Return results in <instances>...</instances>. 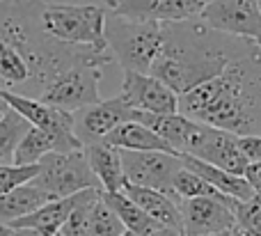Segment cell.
<instances>
[{
  "instance_id": "1",
  "label": "cell",
  "mask_w": 261,
  "mask_h": 236,
  "mask_svg": "<svg viewBox=\"0 0 261 236\" xmlns=\"http://www.w3.org/2000/svg\"><path fill=\"white\" fill-rule=\"evenodd\" d=\"M179 113L234 136L261 133V46L254 44L222 73L179 96Z\"/></svg>"
},
{
  "instance_id": "2",
  "label": "cell",
  "mask_w": 261,
  "mask_h": 236,
  "mask_svg": "<svg viewBox=\"0 0 261 236\" xmlns=\"http://www.w3.org/2000/svg\"><path fill=\"white\" fill-rule=\"evenodd\" d=\"M165 39L151 64V76L163 81L179 96L225 71L231 60L241 58L252 41L236 39L204 25L199 18L184 23H163Z\"/></svg>"
},
{
  "instance_id": "3",
  "label": "cell",
  "mask_w": 261,
  "mask_h": 236,
  "mask_svg": "<svg viewBox=\"0 0 261 236\" xmlns=\"http://www.w3.org/2000/svg\"><path fill=\"white\" fill-rule=\"evenodd\" d=\"M165 39V28L156 21H130L110 12L106 16V44L124 71L149 73Z\"/></svg>"
},
{
  "instance_id": "4",
  "label": "cell",
  "mask_w": 261,
  "mask_h": 236,
  "mask_svg": "<svg viewBox=\"0 0 261 236\" xmlns=\"http://www.w3.org/2000/svg\"><path fill=\"white\" fill-rule=\"evenodd\" d=\"M106 7L101 5H73V3H44L39 7L41 30L53 39L71 46H90L108 50L106 44Z\"/></svg>"
},
{
  "instance_id": "5",
  "label": "cell",
  "mask_w": 261,
  "mask_h": 236,
  "mask_svg": "<svg viewBox=\"0 0 261 236\" xmlns=\"http://www.w3.org/2000/svg\"><path fill=\"white\" fill-rule=\"evenodd\" d=\"M30 183L39 188L41 193H46L50 200L71 197L76 193L90 191V188H101L83 149L44 156L39 161V174Z\"/></svg>"
},
{
  "instance_id": "6",
  "label": "cell",
  "mask_w": 261,
  "mask_h": 236,
  "mask_svg": "<svg viewBox=\"0 0 261 236\" xmlns=\"http://www.w3.org/2000/svg\"><path fill=\"white\" fill-rule=\"evenodd\" d=\"M101 62H85L78 67L64 71L58 76L44 92L39 99L46 103L62 108L67 113H78L92 103H99V83H101Z\"/></svg>"
},
{
  "instance_id": "7",
  "label": "cell",
  "mask_w": 261,
  "mask_h": 236,
  "mask_svg": "<svg viewBox=\"0 0 261 236\" xmlns=\"http://www.w3.org/2000/svg\"><path fill=\"white\" fill-rule=\"evenodd\" d=\"M197 18L216 32L261 46V9L257 0H211Z\"/></svg>"
},
{
  "instance_id": "8",
  "label": "cell",
  "mask_w": 261,
  "mask_h": 236,
  "mask_svg": "<svg viewBox=\"0 0 261 236\" xmlns=\"http://www.w3.org/2000/svg\"><path fill=\"white\" fill-rule=\"evenodd\" d=\"M184 154L195 156V159L204 161V163H211L216 168L225 170V172L239 174V177H243L245 168L250 165L245 161V156L241 154L239 145H236L234 133L208 126V124H202V122L197 124L195 133L190 136Z\"/></svg>"
},
{
  "instance_id": "9",
  "label": "cell",
  "mask_w": 261,
  "mask_h": 236,
  "mask_svg": "<svg viewBox=\"0 0 261 236\" xmlns=\"http://www.w3.org/2000/svg\"><path fill=\"white\" fill-rule=\"evenodd\" d=\"M122 151V149H119ZM124 174L130 186H144L153 191L172 193L174 174L184 168V161L179 154H167V151H122Z\"/></svg>"
},
{
  "instance_id": "10",
  "label": "cell",
  "mask_w": 261,
  "mask_h": 236,
  "mask_svg": "<svg viewBox=\"0 0 261 236\" xmlns=\"http://www.w3.org/2000/svg\"><path fill=\"white\" fill-rule=\"evenodd\" d=\"M122 96L128 108L153 115H174L179 113V94L158 81L151 73L124 71Z\"/></svg>"
},
{
  "instance_id": "11",
  "label": "cell",
  "mask_w": 261,
  "mask_h": 236,
  "mask_svg": "<svg viewBox=\"0 0 261 236\" xmlns=\"http://www.w3.org/2000/svg\"><path fill=\"white\" fill-rule=\"evenodd\" d=\"M211 0H115L110 12L130 21L184 23L197 18Z\"/></svg>"
},
{
  "instance_id": "12",
  "label": "cell",
  "mask_w": 261,
  "mask_h": 236,
  "mask_svg": "<svg viewBox=\"0 0 261 236\" xmlns=\"http://www.w3.org/2000/svg\"><path fill=\"white\" fill-rule=\"evenodd\" d=\"M181 225L186 236H208L231 232L236 227L234 204H227L216 197H193L181 200Z\"/></svg>"
},
{
  "instance_id": "13",
  "label": "cell",
  "mask_w": 261,
  "mask_h": 236,
  "mask_svg": "<svg viewBox=\"0 0 261 236\" xmlns=\"http://www.w3.org/2000/svg\"><path fill=\"white\" fill-rule=\"evenodd\" d=\"M133 108H128L126 101L122 96H115V99H101L99 103H92L87 108L78 110L76 115V124H73V131L76 138L81 140V145H92V142H101L108 133H113L119 124L130 122L133 119Z\"/></svg>"
},
{
  "instance_id": "14",
  "label": "cell",
  "mask_w": 261,
  "mask_h": 236,
  "mask_svg": "<svg viewBox=\"0 0 261 236\" xmlns=\"http://www.w3.org/2000/svg\"><path fill=\"white\" fill-rule=\"evenodd\" d=\"M3 99L5 103L12 110H16L23 119L30 122V126L41 128V131H48L53 136H62V138H76V131H73V124H76V115L67 113L62 108H55V106L46 103L41 99H30V96L16 94V92L3 90Z\"/></svg>"
},
{
  "instance_id": "15",
  "label": "cell",
  "mask_w": 261,
  "mask_h": 236,
  "mask_svg": "<svg viewBox=\"0 0 261 236\" xmlns=\"http://www.w3.org/2000/svg\"><path fill=\"white\" fill-rule=\"evenodd\" d=\"M76 149H83L78 138L53 136V133H48V131L30 126V131L25 133L21 145L16 147L14 165H37L48 154H67V151H76Z\"/></svg>"
},
{
  "instance_id": "16",
  "label": "cell",
  "mask_w": 261,
  "mask_h": 236,
  "mask_svg": "<svg viewBox=\"0 0 261 236\" xmlns=\"http://www.w3.org/2000/svg\"><path fill=\"white\" fill-rule=\"evenodd\" d=\"M83 151H85L87 163L106 193H122L128 186L119 149L106 145V142H92V145L83 147Z\"/></svg>"
},
{
  "instance_id": "17",
  "label": "cell",
  "mask_w": 261,
  "mask_h": 236,
  "mask_svg": "<svg viewBox=\"0 0 261 236\" xmlns=\"http://www.w3.org/2000/svg\"><path fill=\"white\" fill-rule=\"evenodd\" d=\"M124 193L149 216L151 220H156L161 227H174L184 232L181 225V209H179V200L167 193L153 191V188H144V186H128L124 188Z\"/></svg>"
},
{
  "instance_id": "18",
  "label": "cell",
  "mask_w": 261,
  "mask_h": 236,
  "mask_svg": "<svg viewBox=\"0 0 261 236\" xmlns=\"http://www.w3.org/2000/svg\"><path fill=\"white\" fill-rule=\"evenodd\" d=\"M83 193H76L71 197H60V200H50L44 206H39L37 211H32L25 218L14 220L9 227L14 229H35L39 234L46 236H58L60 227L64 225V220L69 218V214L73 211V206L81 202Z\"/></svg>"
},
{
  "instance_id": "19",
  "label": "cell",
  "mask_w": 261,
  "mask_h": 236,
  "mask_svg": "<svg viewBox=\"0 0 261 236\" xmlns=\"http://www.w3.org/2000/svg\"><path fill=\"white\" fill-rule=\"evenodd\" d=\"M101 142L122 151H167V154H176L158 133H153L149 126H144L142 122H135V119L119 124Z\"/></svg>"
},
{
  "instance_id": "20",
  "label": "cell",
  "mask_w": 261,
  "mask_h": 236,
  "mask_svg": "<svg viewBox=\"0 0 261 236\" xmlns=\"http://www.w3.org/2000/svg\"><path fill=\"white\" fill-rule=\"evenodd\" d=\"M179 156L186 168L193 170L195 174H199L204 181H208L218 193H222V195L234 197V200H250V197L257 195V193L252 191V186L245 181V177L225 172V170L216 168V165H211V163H204V161L195 159V156H188V154H179Z\"/></svg>"
},
{
  "instance_id": "21",
  "label": "cell",
  "mask_w": 261,
  "mask_h": 236,
  "mask_svg": "<svg viewBox=\"0 0 261 236\" xmlns=\"http://www.w3.org/2000/svg\"><path fill=\"white\" fill-rule=\"evenodd\" d=\"M46 202H50V197L32 183L14 188V191L0 195V225H12L14 220L25 218L39 206H44Z\"/></svg>"
},
{
  "instance_id": "22",
  "label": "cell",
  "mask_w": 261,
  "mask_h": 236,
  "mask_svg": "<svg viewBox=\"0 0 261 236\" xmlns=\"http://www.w3.org/2000/svg\"><path fill=\"white\" fill-rule=\"evenodd\" d=\"M101 197L106 200V204L110 206V209L117 214V218L124 223V227L128 229V232L138 234V236H151L156 232L161 225L156 223V220H151L147 214H144L142 209H140L138 204H135L133 200L126 195V193H106L101 191Z\"/></svg>"
},
{
  "instance_id": "23",
  "label": "cell",
  "mask_w": 261,
  "mask_h": 236,
  "mask_svg": "<svg viewBox=\"0 0 261 236\" xmlns=\"http://www.w3.org/2000/svg\"><path fill=\"white\" fill-rule=\"evenodd\" d=\"M30 131V122L23 119L16 110L7 108L0 115V165L14 163V154L25 133Z\"/></svg>"
},
{
  "instance_id": "24",
  "label": "cell",
  "mask_w": 261,
  "mask_h": 236,
  "mask_svg": "<svg viewBox=\"0 0 261 236\" xmlns=\"http://www.w3.org/2000/svg\"><path fill=\"white\" fill-rule=\"evenodd\" d=\"M172 193L176 195V200H193V197H216V200H222L227 204H236L239 200L234 197H227L222 193H218L216 188L211 186L208 181H204L199 174H195L193 170L184 168L174 174V181H172Z\"/></svg>"
},
{
  "instance_id": "25",
  "label": "cell",
  "mask_w": 261,
  "mask_h": 236,
  "mask_svg": "<svg viewBox=\"0 0 261 236\" xmlns=\"http://www.w3.org/2000/svg\"><path fill=\"white\" fill-rule=\"evenodd\" d=\"M99 195H101V188L83 191L81 202L73 206L69 218L64 220V225L60 227L58 236H90V211H92V204H94V200Z\"/></svg>"
},
{
  "instance_id": "26",
  "label": "cell",
  "mask_w": 261,
  "mask_h": 236,
  "mask_svg": "<svg viewBox=\"0 0 261 236\" xmlns=\"http://www.w3.org/2000/svg\"><path fill=\"white\" fill-rule=\"evenodd\" d=\"M124 232H126L124 223L99 195L90 211V236H122Z\"/></svg>"
},
{
  "instance_id": "27",
  "label": "cell",
  "mask_w": 261,
  "mask_h": 236,
  "mask_svg": "<svg viewBox=\"0 0 261 236\" xmlns=\"http://www.w3.org/2000/svg\"><path fill=\"white\" fill-rule=\"evenodd\" d=\"M236 229L252 236H261V197L254 195L250 200H239L234 204Z\"/></svg>"
},
{
  "instance_id": "28",
  "label": "cell",
  "mask_w": 261,
  "mask_h": 236,
  "mask_svg": "<svg viewBox=\"0 0 261 236\" xmlns=\"http://www.w3.org/2000/svg\"><path fill=\"white\" fill-rule=\"evenodd\" d=\"M39 174V163L37 165H0V195L14 191L18 186H25Z\"/></svg>"
},
{
  "instance_id": "29",
  "label": "cell",
  "mask_w": 261,
  "mask_h": 236,
  "mask_svg": "<svg viewBox=\"0 0 261 236\" xmlns=\"http://www.w3.org/2000/svg\"><path fill=\"white\" fill-rule=\"evenodd\" d=\"M236 145H239L241 154L245 156L248 163H261V133H254V136H236Z\"/></svg>"
},
{
  "instance_id": "30",
  "label": "cell",
  "mask_w": 261,
  "mask_h": 236,
  "mask_svg": "<svg viewBox=\"0 0 261 236\" xmlns=\"http://www.w3.org/2000/svg\"><path fill=\"white\" fill-rule=\"evenodd\" d=\"M243 177H245V181L252 186V191L261 197V163H250L248 168H245Z\"/></svg>"
},
{
  "instance_id": "31",
  "label": "cell",
  "mask_w": 261,
  "mask_h": 236,
  "mask_svg": "<svg viewBox=\"0 0 261 236\" xmlns=\"http://www.w3.org/2000/svg\"><path fill=\"white\" fill-rule=\"evenodd\" d=\"M151 236H186V234L181 232V229H174V227H158Z\"/></svg>"
},
{
  "instance_id": "32",
  "label": "cell",
  "mask_w": 261,
  "mask_h": 236,
  "mask_svg": "<svg viewBox=\"0 0 261 236\" xmlns=\"http://www.w3.org/2000/svg\"><path fill=\"white\" fill-rule=\"evenodd\" d=\"M0 236H21V232L9 227V225H0Z\"/></svg>"
},
{
  "instance_id": "33",
  "label": "cell",
  "mask_w": 261,
  "mask_h": 236,
  "mask_svg": "<svg viewBox=\"0 0 261 236\" xmlns=\"http://www.w3.org/2000/svg\"><path fill=\"white\" fill-rule=\"evenodd\" d=\"M18 232H21V236H46V234L35 232V229H18Z\"/></svg>"
},
{
  "instance_id": "34",
  "label": "cell",
  "mask_w": 261,
  "mask_h": 236,
  "mask_svg": "<svg viewBox=\"0 0 261 236\" xmlns=\"http://www.w3.org/2000/svg\"><path fill=\"white\" fill-rule=\"evenodd\" d=\"M9 106L5 103V99H3V92H0V113H5V110H7Z\"/></svg>"
},
{
  "instance_id": "35",
  "label": "cell",
  "mask_w": 261,
  "mask_h": 236,
  "mask_svg": "<svg viewBox=\"0 0 261 236\" xmlns=\"http://www.w3.org/2000/svg\"><path fill=\"white\" fill-rule=\"evenodd\" d=\"M231 236H252V234H245V232H241V229H231Z\"/></svg>"
},
{
  "instance_id": "36",
  "label": "cell",
  "mask_w": 261,
  "mask_h": 236,
  "mask_svg": "<svg viewBox=\"0 0 261 236\" xmlns=\"http://www.w3.org/2000/svg\"><path fill=\"white\" fill-rule=\"evenodd\" d=\"M208 236H231V232H220V234H208Z\"/></svg>"
},
{
  "instance_id": "37",
  "label": "cell",
  "mask_w": 261,
  "mask_h": 236,
  "mask_svg": "<svg viewBox=\"0 0 261 236\" xmlns=\"http://www.w3.org/2000/svg\"><path fill=\"white\" fill-rule=\"evenodd\" d=\"M103 3L108 5V7H113V5H115V0H103Z\"/></svg>"
},
{
  "instance_id": "38",
  "label": "cell",
  "mask_w": 261,
  "mask_h": 236,
  "mask_svg": "<svg viewBox=\"0 0 261 236\" xmlns=\"http://www.w3.org/2000/svg\"><path fill=\"white\" fill-rule=\"evenodd\" d=\"M122 236H138V234H133V232H128V229H126V232H124Z\"/></svg>"
},
{
  "instance_id": "39",
  "label": "cell",
  "mask_w": 261,
  "mask_h": 236,
  "mask_svg": "<svg viewBox=\"0 0 261 236\" xmlns=\"http://www.w3.org/2000/svg\"><path fill=\"white\" fill-rule=\"evenodd\" d=\"M257 5H259V9H261V0H257Z\"/></svg>"
},
{
  "instance_id": "40",
  "label": "cell",
  "mask_w": 261,
  "mask_h": 236,
  "mask_svg": "<svg viewBox=\"0 0 261 236\" xmlns=\"http://www.w3.org/2000/svg\"><path fill=\"white\" fill-rule=\"evenodd\" d=\"M44 3H53V0H44Z\"/></svg>"
},
{
  "instance_id": "41",
  "label": "cell",
  "mask_w": 261,
  "mask_h": 236,
  "mask_svg": "<svg viewBox=\"0 0 261 236\" xmlns=\"http://www.w3.org/2000/svg\"><path fill=\"white\" fill-rule=\"evenodd\" d=\"M0 3H3V0H0Z\"/></svg>"
},
{
  "instance_id": "42",
  "label": "cell",
  "mask_w": 261,
  "mask_h": 236,
  "mask_svg": "<svg viewBox=\"0 0 261 236\" xmlns=\"http://www.w3.org/2000/svg\"><path fill=\"white\" fill-rule=\"evenodd\" d=\"M0 115H3V113H0Z\"/></svg>"
}]
</instances>
